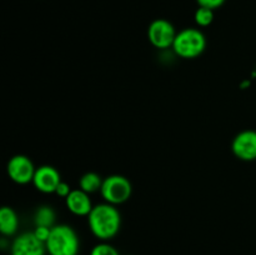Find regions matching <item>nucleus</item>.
Returning <instances> with one entry per match:
<instances>
[{
	"label": "nucleus",
	"instance_id": "3",
	"mask_svg": "<svg viewBox=\"0 0 256 255\" xmlns=\"http://www.w3.org/2000/svg\"><path fill=\"white\" fill-rule=\"evenodd\" d=\"M172 50L182 59H195L204 52L206 48V38L195 28H186L175 36Z\"/></svg>",
	"mask_w": 256,
	"mask_h": 255
},
{
	"label": "nucleus",
	"instance_id": "17",
	"mask_svg": "<svg viewBox=\"0 0 256 255\" xmlns=\"http://www.w3.org/2000/svg\"><path fill=\"white\" fill-rule=\"evenodd\" d=\"M196 2L199 4V6L209 8V9L215 10L222 6L225 2V0H196Z\"/></svg>",
	"mask_w": 256,
	"mask_h": 255
},
{
	"label": "nucleus",
	"instance_id": "12",
	"mask_svg": "<svg viewBox=\"0 0 256 255\" xmlns=\"http://www.w3.org/2000/svg\"><path fill=\"white\" fill-rule=\"evenodd\" d=\"M102 180L104 179H102V176H100L99 174H96V172H85V174L82 175V178L79 179V189L88 192V194L100 192L102 185Z\"/></svg>",
	"mask_w": 256,
	"mask_h": 255
},
{
	"label": "nucleus",
	"instance_id": "6",
	"mask_svg": "<svg viewBox=\"0 0 256 255\" xmlns=\"http://www.w3.org/2000/svg\"><path fill=\"white\" fill-rule=\"evenodd\" d=\"M35 170L36 168L34 166V162L30 160V158L22 154L10 158L6 165V172L10 179L20 185L32 182Z\"/></svg>",
	"mask_w": 256,
	"mask_h": 255
},
{
	"label": "nucleus",
	"instance_id": "1",
	"mask_svg": "<svg viewBox=\"0 0 256 255\" xmlns=\"http://www.w3.org/2000/svg\"><path fill=\"white\" fill-rule=\"evenodd\" d=\"M90 232L102 242L112 239L122 226V215L116 206L109 202H102L92 206L88 215Z\"/></svg>",
	"mask_w": 256,
	"mask_h": 255
},
{
	"label": "nucleus",
	"instance_id": "13",
	"mask_svg": "<svg viewBox=\"0 0 256 255\" xmlns=\"http://www.w3.org/2000/svg\"><path fill=\"white\" fill-rule=\"evenodd\" d=\"M35 226L52 228L55 225V212L50 205H42L34 214Z\"/></svg>",
	"mask_w": 256,
	"mask_h": 255
},
{
	"label": "nucleus",
	"instance_id": "11",
	"mask_svg": "<svg viewBox=\"0 0 256 255\" xmlns=\"http://www.w3.org/2000/svg\"><path fill=\"white\" fill-rule=\"evenodd\" d=\"M19 228V218L14 209L10 206H2L0 209V232L4 236H12Z\"/></svg>",
	"mask_w": 256,
	"mask_h": 255
},
{
	"label": "nucleus",
	"instance_id": "18",
	"mask_svg": "<svg viewBox=\"0 0 256 255\" xmlns=\"http://www.w3.org/2000/svg\"><path fill=\"white\" fill-rule=\"evenodd\" d=\"M70 192H72V189H70L69 184L65 182H60V184L58 185L56 190H55V194H56L58 196L64 198V199H66V196L70 194Z\"/></svg>",
	"mask_w": 256,
	"mask_h": 255
},
{
	"label": "nucleus",
	"instance_id": "9",
	"mask_svg": "<svg viewBox=\"0 0 256 255\" xmlns=\"http://www.w3.org/2000/svg\"><path fill=\"white\" fill-rule=\"evenodd\" d=\"M60 182H62L60 172L52 165H42L35 170L32 184L39 192L44 194H52Z\"/></svg>",
	"mask_w": 256,
	"mask_h": 255
},
{
	"label": "nucleus",
	"instance_id": "15",
	"mask_svg": "<svg viewBox=\"0 0 256 255\" xmlns=\"http://www.w3.org/2000/svg\"><path fill=\"white\" fill-rule=\"evenodd\" d=\"M90 255H120L119 252L112 245L108 242H100L96 244L90 252Z\"/></svg>",
	"mask_w": 256,
	"mask_h": 255
},
{
	"label": "nucleus",
	"instance_id": "2",
	"mask_svg": "<svg viewBox=\"0 0 256 255\" xmlns=\"http://www.w3.org/2000/svg\"><path fill=\"white\" fill-rule=\"evenodd\" d=\"M45 246L50 255H78L80 249L79 236L70 225H54Z\"/></svg>",
	"mask_w": 256,
	"mask_h": 255
},
{
	"label": "nucleus",
	"instance_id": "8",
	"mask_svg": "<svg viewBox=\"0 0 256 255\" xmlns=\"http://www.w3.org/2000/svg\"><path fill=\"white\" fill-rule=\"evenodd\" d=\"M232 154L244 162L256 160V132L244 130L234 138L232 142Z\"/></svg>",
	"mask_w": 256,
	"mask_h": 255
},
{
	"label": "nucleus",
	"instance_id": "10",
	"mask_svg": "<svg viewBox=\"0 0 256 255\" xmlns=\"http://www.w3.org/2000/svg\"><path fill=\"white\" fill-rule=\"evenodd\" d=\"M68 210L78 216H88L92 209V202L90 200L89 194L82 192V189L72 190L65 199Z\"/></svg>",
	"mask_w": 256,
	"mask_h": 255
},
{
	"label": "nucleus",
	"instance_id": "4",
	"mask_svg": "<svg viewBox=\"0 0 256 255\" xmlns=\"http://www.w3.org/2000/svg\"><path fill=\"white\" fill-rule=\"evenodd\" d=\"M132 185L130 180L124 175L119 174H112L105 178L100 189V194L105 202H109L115 206L128 202L132 196Z\"/></svg>",
	"mask_w": 256,
	"mask_h": 255
},
{
	"label": "nucleus",
	"instance_id": "16",
	"mask_svg": "<svg viewBox=\"0 0 256 255\" xmlns=\"http://www.w3.org/2000/svg\"><path fill=\"white\" fill-rule=\"evenodd\" d=\"M50 232H52V228L48 226H35L34 229V234L35 236L38 238L39 240H42V242H46V240L49 239L50 236Z\"/></svg>",
	"mask_w": 256,
	"mask_h": 255
},
{
	"label": "nucleus",
	"instance_id": "14",
	"mask_svg": "<svg viewBox=\"0 0 256 255\" xmlns=\"http://www.w3.org/2000/svg\"><path fill=\"white\" fill-rule=\"evenodd\" d=\"M194 20L199 26H209L212 22V20H214V10L209 9V8L199 6L196 12H195Z\"/></svg>",
	"mask_w": 256,
	"mask_h": 255
},
{
	"label": "nucleus",
	"instance_id": "7",
	"mask_svg": "<svg viewBox=\"0 0 256 255\" xmlns=\"http://www.w3.org/2000/svg\"><path fill=\"white\" fill-rule=\"evenodd\" d=\"M12 255H45V242L38 239L32 232H22L18 235L10 246Z\"/></svg>",
	"mask_w": 256,
	"mask_h": 255
},
{
	"label": "nucleus",
	"instance_id": "5",
	"mask_svg": "<svg viewBox=\"0 0 256 255\" xmlns=\"http://www.w3.org/2000/svg\"><path fill=\"white\" fill-rule=\"evenodd\" d=\"M176 34L174 25L165 19L154 20L148 28V39L150 44L160 50L172 48Z\"/></svg>",
	"mask_w": 256,
	"mask_h": 255
}]
</instances>
